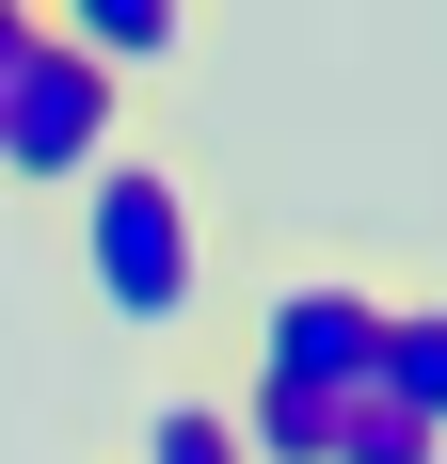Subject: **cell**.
I'll return each mask as SVG.
<instances>
[{
    "mask_svg": "<svg viewBox=\"0 0 447 464\" xmlns=\"http://www.w3.org/2000/svg\"><path fill=\"white\" fill-rule=\"evenodd\" d=\"M48 225H64V273H81V321H96V336H128V353H192V336L224 321L240 208H224V177L192 160V144L128 129Z\"/></svg>",
    "mask_w": 447,
    "mask_h": 464,
    "instance_id": "cell-1",
    "label": "cell"
},
{
    "mask_svg": "<svg viewBox=\"0 0 447 464\" xmlns=\"http://www.w3.org/2000/svg\"><path fill=\"white\" fill-rule=\"evenodd\" d=\"M367 336H384V240L240 225V256H224V321H208V369L304 384V401H367Z\"/></svg>",
    "mask_w": 447,
    "mask_h": 464,
    "instance_id": "cell-2",
    "label": "cell"
},
{
    "mask_svg": "<svg viewBox=\"0 0 447 464\" xmlns=\"http://www.w3.org/2000/svg\"><path fill=\"white\" fill-rule=\"evenodd\" d=\"M128 129H144V96L96 81L81 48H64V16L33 0V48L0 64V192H16V208H64V192H81Z\"/></svg>",
    "mask_w": 447,
    "mask_h": 464,
    "instance_id": "cell-3",
    "label": "cell"
},
{
    "mask_svg": "<svg viewBox=\"0 0 447 464\" xmlns=\"http://www.w3.org/2000/svg\"><path fill=\"white\" fill-rule=\"evenodd\" d=\"M367 401H400L447 449V256H384V336H367Z\"/></svg>",
    "mask_w": 447,
    "mask_h": 464,
    "instance_id": "cell-4",
    "label": "cell"
},
{
    "mask_svg": "<svg viewBox=\"0 0 447 464\" xmlns=\"http://www.w3.org/2000/svg\"><path fill=\"white\" fill-rule=\"evenodd\" d=\"M48 16H64V48H81L96 81H176V64H208V16H192V0H48Z\"/></svg>",
    "mask_w": 447,
    "mask_h": 464,
    "instance_id": "cell-5",
    "label": "cell"
},
{
    "mask_svg": "<svg viewBox=\"0 0 447 464\" xmlns=\"http://www.w3.org/2000/svg\"><path fill=\"white\" fill-rule=\"evenodd\" d=\"M112 464H240V432H224L208 369H160V384H144L128 432H112Z\"/></svg>",
    "mask_w": 447,
    "mask_h": 464,
    "instance_id": "cell-6",
    "label": "cell"
},
{
    "mask_svg": "<svg viewBox=\"0 0 447 464\" xmlns=\"http://www.w3.org/2000/svg\"><path fill=\"white\" fill-rule=\"evenodd\" d=\"M336 464H447V449L400 417V401H336Z\"/></svg>",
    "mask_w": 447,
    "mask_h": 464,
    "instance_id": "cell-7",
    "label": "cell"
},
{
    "mask_svg": "<svg viewBox=\"0 0 447 464\" xmlns=\"http://www.w3.org/2000/svg\"><path fill=\"white\" fill-rule=\"evenodd\" d=\"M16 48H33V0H0V64H16Z\"/></svg>",
    "mask_w": 447,
    "mask_h": 464,
    "instance_id": "cell-8",
    "label": "cell"
}]
</instances>
